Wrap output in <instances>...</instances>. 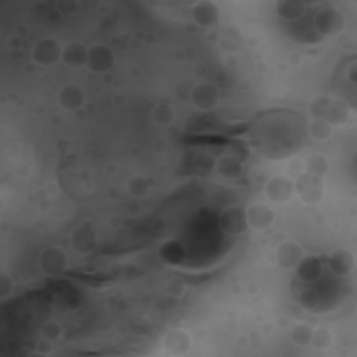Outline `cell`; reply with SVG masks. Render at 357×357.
I'll use <instances>...</instances> for the list:
<instances>
[{
	"label": "cell",
	"instance_id": "obj_1",
	"mask_svg": "<svg viewBox=\"0 0 357 357\" xmlns=\"http://www.w3.org/2000/svg\"><path fill=\"white\" fill-rule=\"evenodd\" d=\"M310 112L314 119H324L334 127L343 124L349 117L347 104L340 98L329 95H318L310 104Z\"/></svg>",
	"mask_w": 357,
	"mask_h": 357
},
{
	"label": "cell",
	"instance_id": "obj_2",
	"mask_svg": "<svg viewBox=\"0 0 357 357\" xmlns=\"http://www.w3.org/2000/svg\"><path fill=\"white\" fill-rule=\"evenodd\" d=\"M345 26H346V19L343 13L332 6L318 10L314 16V27L317 32L324 37L339 34L345 28Z\"/></svg>",
	"mask_w": 357,
	"mask_h": 357
},
{
	"label": "cell",
	"instance_id": "obj_3",
	"mask_svg": "<svg viewBox=\"0 0 357 357\" xmlns=\"http://www.w3.org/2000/svg\"><path fill=\"white\" fill-rule=\"evenodd\" d=\"M295 193L306 204H318L324 197L322 177L305 172L295 182Z\"/></svg>",
	"mask_w": 357,
	"mask_h": 357
},
{
	"label": "cell",
	"instance_id": "obj_4",
	"mask_svg": "<svg viewBox=\"0 0 357 357\" xmlns=\"http://www.w3.org/2000/svg\"><path fill=\"white\" fill-rule=\"evenodd\" d=\"M191 104L201 112H211L215 109L221 99L220 88L209 81L198 83L190 94Z\"/></svg>",
	"mask_w": 357,
	"mask_h": 357
},
{
	"label": "cell",
	"instance_id": "obj_5",
	"mask_svg": "<svg viewBox=\"0 0 357 357\" xmlns=\"http://www.w3.org/2000/svg\"><path fill=\"white\" fill-rule=\"evenodd\" d=\"M38 265L45 275L55 278L64 273L68 265V258L63 249L52 246L41 251L38 257Z\"/></svg>",
	"mask_w": 357,
	"mask_h": 357
},
{
	"label": "cell",
	"instance_id": "obj_6",
	"mask_svg": "<svg viewBox=\"0 0 357 357\" xmlns=\"http://www.w3.org/2000/svg\"><path fill=\"white\" fill-rule=\"evenodd\" d=\"M63 48L53 38H42L32 48V59L37 64L52 67L61 60Z\"/></svg>",
	"mask_w": 357,
	"mask_h": 357
},
{
	"label": "cell",
	"instance_id": "obj_7",
	"mask_svg": "<svg viewBox=\"0 0 357 357\" xmlns=\"http://www.w3.org/2000/svg\"><path fill=\"white\" fill-rule=\"evenodd\" d=\"M70 246L77 254L87 255L98 246L97 232L88 224H81L70 233Z\"/></svg>",
	"mask_w": 357,
	"mask_h": 357
},
{
	"label": "cell",
	"instance_id": "obj_8",
	"mask_svg": "<svg viewBox=\"0 0 357 357\" xmlns=\"http://www.w3.org/2000/svg\"><path fill=\"white\" fill-rule=\"evenodd\" d=\"M220 224H221L222 231L226 235H231V236L243 235L249 228L246 211L239 206H229L222 212V215L220 218Z\"/></svg>",
	"mask_w": 357,
	"mask_h": 357
},
{
	"label": "cell",
	"instance_id": "obj_9",
	"mask_svg": "<svg viewBox=\"0 0 357 357\" xmlns=\"http://www.w3.org/2000/svg\"><path fill=\"white\" fill-rule=\"evenodd\" d=\"M115 64V53L106 45H93L88 48L87 67L97 75L109 71Z\"/></svg>",
	"mask_w": 357,
	"mask_h": 357
},
{
	"label": "cell",
	"instance_id": "obj_10",
	"mask_svg": "<svg viewBox=\"0 0 357 357\" xmlns=\"http://www.w3.org/2000/svg\"><path fill=\"white\" fill-rule=\"evenodd\" d=\"M265 194L275 204H287L295 194V183L284 176H275L265 184Z\"/></svg>",
	"mask_w": 357,
	"mask_h": 357
},
{
	"label": "cell",
	"instance_id": "obj_11",
	"mask_svg": "<svg viewBox=\"0 0 357 357\" xmlns=\"http://www.w3.org/2000/svg\"><path fill=\"white\" fill-rule=\"evenodd\" d=\"M246 218L253 231H265L273 224L275 212L268 204L255 202L246 209Z\"/></svg>",
	"mask_w": 357,
	"mask_h": 357
},
{
	"label": "cell",
	"instance_id": "obj_12",
	"mask_svg": "<svg viewBox=\"0 0 357 357\" xmlns=\"http://www.w3.org/2000/svg\"><path fill=\"white\" fill-rule=\"evenodd\" d=\"M59 105L67 112H77L86 104V93L77 84H67L57 94Z\"/></svg>",
	"mask_w": 357,
	"mask_h": 357
},
{
	"label": "cell",
	"instance_id": "obj_13",
	"mask_svg": "<svg viewBox=\"0 0 357 357\" xmlns=\"http://www.w3.org/2000/svg\"><path fill=\"white\" fill-rule=\"evenodd\" d=\"M191 17L201 27H212L220 21L221 10L217 3L204 0L191 8Z\"/></svg>",
	"mask_w": 357,
	"mask_h": 357
},
{
	"label": "cell",
	"instance_id": "obj_14",
	"mask_svg": "<svg viewBox=\"0 0 357 357\" xmlns=\"http://www.w3.org/2000/svg\"><path fill=\"white\" fill-rule=\"evenodd\" d=\"M303 257H305V253H303L302 246H299L298 243L291 242V240L280 243L276 250L278 264L284 269L296 268V265L300 262V260Z\"/></svg>",
	"mask_w": 357,
	"mask_h": 357
},
{
	"label": "cell",
	"instance_id": "obj_15",
	"mask_svg": "<svg viewBox=\"0 0 357 357\" xmlns=\"http://www.w3.org/2000/svg\"><path fill=\"white\" fill-rule=\"evenodd\" d=\"M296 275L303 282H316L324 273L322 261L316 255H306L296 265Z\"/></svg>",
	"mask_w": 357,
	"mask_h": 357
},
{
	"label": "cell",
	"instance_id": "obj_16",
	"mask_svg": "<svg viewBox=\"0 0 357 357\" xmlns=\"http://www.w3.org/2000/svg\"><path fill=\"white\" fill-rule=\"evenodd\" d=\"M328 267L336 276H346L354 269V255L349 250L338 249L331 253L328 258Z\"/></svg>",
	"mask_w": 357,
	"mask_h": 357
},
{
	"label": "cell",
	"instance_id": "obj_17",
	"mask_svg": "<svg viewBox=\"0 0 357 357\" xmlns=\"http://www.w3.org/2000/svg\"><path fill=\"white\" fill-rule=\"evenodd\" d=\"M87 57L88 48L81 42H70L63 48L61 52V61L71 68L87 66Z\"/></svg>",
	"mask_w": 357,
	"mask_h": 357
},
{
	"label": "cell",
	"instance_id": "obj_18",
	"mask_svg": "<svg viewBox=\"0 0 357 357\" xmlns=\"http://www.w3.org/2000/svg\"><path fill=\"white\" fill-rule=\"evenodd\" d=\"M190 345L191 339L183 329H172L164 338V346L172 354H184Z\"/></svg>",
	"mask_w": 357,
	"mask_h": 357
},
{
	"label": "cell",
	"instance_id": "obj_19",
	"mask_svg": "<svg viewBox=\"0 0 357 357\" xmlns=\"http://www.w3.org/2000/svg\"><path fill=\"white\" fill-rule=\"evenodd\" d=\"M306 12V3L299 0H282L276 3V13L282 20L296 21Z\"/></svg>",
	"mask_w": 357,
	"mask_h": 357
},
{
	"label": "cell",
	"instance_id": "obj_20",
	"mask_svg": "<svg viewBox=\"0 0 357 357\" xmlns=\"http://www.w3.org/2000/svg\"><path fill=\"white\" fill-rule=\"evenodd\" d=\"M305 169L307 173H311L314 176L322 177L329 171V162L328 160L321 154H311L305 161Z\"/></svg>",
	"mask_w": 357,
	"mask_h": 357
},
{
	"label": "cell",
	"instance_id": "obj_21",
	"mask_svg": "<svg viewBox=\"0 0 357 357\" xmlns=\"http://www.w3.org/2000/svg\"><path fill=\"white\" fill-rule=\"evenodd\" d=\"M309 134L317 141H327L334 134V126L324 119H313L309 124Z\"/></svg>",
	"mask_w": 357,
	"mask_h": 357
},
{
	"label": "cell",
	"instance_id": "obj_22",
	"mask_svg": "<svg viewBox=\"0 0 357 357\" xmlns=\"http://www.w3.org/2000/svg\"><path fill=\"white\" fill-rule=\"evenodd\" d=\"M217 171L221 176L233 179L242 173V164L235 157H222L217 164Z\"/></svg>",
	"mask_w": 357,
	"mask_h": 357
},
{
	"label": "cell",
	"instance_id": "obj_23",
	"mask_svg": "<svg viewBox=\"0 0 357 357\" xmlns=\"http://www.w3.org/2000/svg\"><path fill=\"white\" fill-rule=\"evenodd\" d=\"M311 335H313V328L306 322L295 325L291 331V338L293 343H296L298 346H309L311 342Z\"/></svg>",
	"mask_w": 357,
	"mask_h": 357
},
{
	"label": "cell",
	"instance_id": "obj_24",
	"mask_svg": "<svg viewBox=\"0 0 357 357\" xmlns=\"http://www.w3.org/2000/svg\"><path fill=\"white\" fill-rule=\"evenodd\" d=\"M153 120L158 126H169L175 120V110L171 105L161 104L158 105L153 112Z\"/></svg>",
	"mask_w": 357,
	"mask_h": 357
},
{
	"label": "cell",
	"instance_id": "obj_25",
	"mask_svg": "<svg viewBox=\"0 0 357 357\" xmlns=\"http://www.w3.org/2000/svg\"><path fill=\"white\" fill-rule=\"evenodd\" d=\"M150 190V184L144 177H133L127 183V191L134 198H142Z\"/></svg>",
	"mask_w": 357,
	"mask_h": 357
},
{
	"label": "cell",
	"instance_id": "obj_26",
	"mask_svg": "<svg viewBox=\"0 0 357 357\" xmlns=\"http://www.w3.org/2000/svg\"><path fill=\"white\" fill-rule=\"evenodd\" d=\"M331 343H332V335L327 328L320 327L313 329L310 345H313L316 349H327L331 346Z\"/></svg>",
	"mask_w": 357,
	"mask_h": 357
},
{
	"label": "cell",
	"instance_id": "obj_27",
	"mask_svg": "<svg viewBox=\"0 0 357 357\" xmlns=\"http://www.w3.org/2000/svg\"><path fill=\"white\" fill-rule=\"evenodd\" d=\"M13 292V280L12 276L2 271L0 272V300H6Z\"/></svg>",
	"mask_w": 357,
	"mask_h": 357
},
{
	"label": "cell",
	"instance_id": "obj_28",
	"mask_svg": "<svg viewBox=\"0 0 357 357\" xmlns=\"http://www.w3.org/2000/svg\"><path fill=\"white\" fill-rule=\"evenodd\" d=\"M300 305L303 306V309L306 310H314L316 306L318 305L320 299H318V295L316 291L313 289H305L302 293H300Z\"/></svg>",
	"mask_w": 357,
	"mask_h": 357
},
{
	"label": "cell",
	"instance_id": "obj_29",
	"mask_svg": "<svg viewBox=\"0 0 357 357\" xmlns=\"http://www.w3.org/2000/svg\"><path fill=\"white\" fill-rule=\"evenodd\" d=\"M41 332H42V336H44L45 339H49V340L53 342V340H56V339L60 338V335H61V328H60V325H59L57 322H55V321H46V322L42 325Z\"/></svg>",
	"mask_w": 357,
	"mask_h": 357
}]
</instances>
